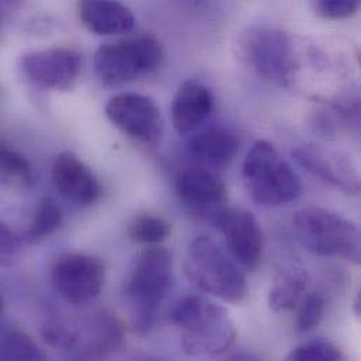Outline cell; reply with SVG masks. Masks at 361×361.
<instances>
[{
  "label": "cell",
  "instance_id": "cell-4",
  "mask_svg": "<svg viewBox=\"0 0 361 361\" xmlns=\"http://www.w3.org/2000/svg\"><path fill=\"white\" fill-rule=\"evenodd\" d=\"M293 226L311 253L361 266V228L352 219L326 208L308 207L295 214Z\"/></svg>",
  "mask_w": 361,
  "mask_h": 361
},
{
  "label": "cell",
  "instance_id": "cell-2",
  "mask_svg": "<svg viewBox=\"0 0 361 361\" xmlns=\"http://www.w3.org/2000/svg\"><path fill=\"white\" fill-rule=\"evenodd\" d=\"M44 341L54 349L80 360L102 359L116 352L124 339L121 321L109 311L79 319H49L42 328Z\"/></svg>",
  "mask_w": 361,
  "mask_h": 361
},
{
  "label": "cell",
  "instance_id": "cell-6",
  "mask_svg": "<svg viewBox=\"0 0 361 361\" xmlns=\"http://www.w3.org/2000/svg\"><path fill=\"white\" fill-rule=\"evenodd\" d=\"M300 48L287 32L273 28H252L240 35V61L263 80L293 87L300 63Z\"/></svg>",
  "mask_w": 361,
  "mask_h": 361
},
{
  "label": "cell",
  "instance_id": "cell-1",
  "mask_svg": "<svg viewBox=\"0 0 361 361\" xmlns=\"http://www.w3.org/2000/svg\"><path fill=\"white\" fill-rule=\"evenodd\" d=\"M172 321L181 329L184 353L194 359H214L236 341V328L228 311L200 295L180 298L172 308Z\"/></svg>",
  "mask_w": 361,
  "mask_h": 361
},
{
  "label": "cell",
  "instance_id": "cell-22",
  "mask_svg": "<svg viewBox=\"0 0 361 361\" xmlns=\"http://www.w3.org/2000/svg\"><path fill=\"white\" fill-rule=\"evenodd\" d=\"M3 360H44V353L38 349L35 342L18 329H7L1 334Z\"/></svg>",
  "mask_w": 361,
  "mask_h": 361
},
{
  "label": "cell",
  "instance_id": "cell-23",
  "mask_svg": "<svg viewBox=\"0 0 361 361\" xmlns=\"http://www.w3.org/2000/svg\"><path fill=\"white\" fill-rule=\"evenodd\" d=\"M1 179L4 183L16 187H28L32 180V169L28 161L7 147L1 148Z\"/></svg>",
  "mask_w": 361,
  "mask_h": 361
},
{
  "label": "cell",
  "instance_id": "cell-17",
  "mask_svg": "<svg viewBox=\"0 0 361 361\" xmlns=\"http://www.w3.org/2000/svg\"><path fill=\"white\" fill-rule=\"evenodd\" d=\"M78 14L83 25L99 35L127 34L135 25L133 11L118 0H79Z\"/></svg>",
  "mask_w": 361,
  "mask_h": 361
},
{
  "label": "cell",
  "instance_id": "cell-24",
  "mask_svg": "<svg viewBox=\"0 0 361 361\" xmlns=\"http://www.w3.org/2000/svg\"><path fill=\"white\" fill-rule=\"evenodd\" d=\"M287 359L297 361H335L343 360L345 356L341 349L332 342L324 339H314L293 349Z\"/></svg>",
  "mask_w": 361,
  "mask_h": 361
},
{
  "label": "cell",
  "instance_id": "cell-16",
  "mask_svg": "<svg viewBox=\"0 0 361 361\" xmlns=\"http://www.w3.org/2000/svg\"><path fill=\"white\" fill-rule=\"evenodd\" d=\"M239 148L236 135L222 127H209L192 134L185 144V154L195 166L212 172L226 169Z\"/></svg>",
  "mask_w": 361,
  "mask_h": 361
},
{
  "label": "cell",
  "instance_id": "cell-8",
  "mask_svg": "<svg viewBox=\"0 0 361 361\" xmlns=\"http://www.w3.org/2000/svg\"><path fill=\"white\" fill-rule=\"evenodd\" d=\"M173 273V257L158 245L142 252L127 284V294L134 307V326L148 331L155 321L157 310L166 297Z\"/></svg>",
  "mask_w": 361,
  "mask_h": 361
},
{
  "label": "cell",
  "instance_id": "cell-15",
  "mask_svg": "<svg viewBox=\"0 0 361 361\" xmlns=\"http://www.w3.org/2000/svg\"><path fill=\"white\" fill-rule=\"evenodd\" d=\"M52 180L56 190L78 205H92L102 195L96 175L75 154H59L52 165Z\"/></svg>",
  "mask_w": 361,
  "mask_h": 361
},
{
  "label": "cell",
  "instance_id": "cell-28",
  "mask_svg": "<svg viewBox=\"0 0 361 361\" xmlns=\"http://www.w3.org/2000/svg\"><path fill=\"white\" fill-rule=\"evenodd\" d=\"M353 311H355L356 318L360 321L361 324V284L360 287H359V291H357V294H356L355 302H353Z\"/></svg>",
  "mask_w": 361,
  "mask_h": 361
},
{
  "label": "cell",
  "instance_id": "cell-3",
  "mask_svg": "<svg viewBox=\"0 0 361 361\" xmlns=\"http://www.w3.org/2000/svg\"><path fill=\"white\" fill-rule=\"evenodd\" d=\"M224 247L202 235L188 245L184 269L187 277L204 293L229 304H240L249 294L245 274Z\"/></svg>",
  "mask_w": 361,
  "mask_h": 361
},
{
  "label": "cell",
  "instance_id": "cell-14",
  "mask_svg": "<svg viewBox=\"0 0 361 361\" xmlns=\"http://www.w3.org/2000/svg\"><path fill=\"white\" fill-rule=\"evenodd\" d=\"M176 192L190 212L212 222L226 208L225 184L215 172L201 166L181 171L176 178Z\"/></svg>",
  "mask_w": 361,
  "mask_h": 361
},
{
  "label": "cell",
  "instance_id": "cell-18",
  "mask_svg": "<svg viewBox=\"0 0 361 361\" xmlns=\"http://www.w3.org/2000/svg\"><path fill=\"white\" fill-rule=\"evenodd\" d=\"M214 94L202 83L187 80L178 90L172 104V121L179 134L195 131L212 113Z\"/></svg>",
  "mask_w": 361,
  "mask_h": 361
},
{
  "label": "cell",
  "instance_id": "cell-7",
  "mask_svg": "<svg viewBox=\"0 0 361 361\" xmlns=\"http://www.w3.org/2000/svg\"><path fill=\"white\" fill-rule=\"evenodd\" d=\"M164 45L148 34L103 44L94 54V71L106 86H121L155 72L164 61Z\"/></svg>",
  "mask_w": 361,
  "mask_h": 361
},
{
  "label": "cell",
  "instance_id": "cell-20",
  "mask_svg": "<svg viewBox=\"0 0 361 361\" xmlns=\"http://www.w3.org/2000/svg\"><path fill=\"white\" fill-rule=\"evenodd\" d=\"M62 224V211L51 197H44L35 207L28 228L25 231V240L30 243L41 242L52 235Z\"/></svg>",
  "mask_w": 361,
  "mask_h": 361
},
{
  "label": "cell",
  "instance_id": "cell-29",
  "mask_svg": "<svg viewBox=\"0 0 361 361\" xmlns=\"http://www.w3.org/2000/svg\"><path fill=\"white\" fill-rule=\"evenodd\" d=\"M1 3H3L4 8H14L18 6L20 0H1Z\"/></svg>",
  "mask_w": 361,
  "mask_h": 361
},
{
  "label": "cell",
  "instance_id": "cell-19",
  "mask_svg": "<svg viewBox=\"0 0 361 361\" xmlns=\"http://www.w3.org/2000/svg\"><path fill=\"white\" fill-rule=\"evenodd\" d=\"M308 287V274L302 269L280 273L269 293V307L274 312H287L297 307Z\"/></svg>",
  "mask_w": 361,
  "mask_h": 361
},
{
  "label": "cell",
  "instance_id": "cell-21",
  "mask_svg": "<svg viewBox=\"0 0 361 361\" xmlns=\"http://www.w3.org/2000/svg\"><path fill=\"white\" fill-rule=\"evenodd\" d=\"M171 224L154 214H141L128 226V236L134 243L157 246L171 236Z\"/></svg>",
  "mask_w": 361,
  "mask_h": 361
},
{
  "label": "cell",
  "instance_id": "cell-26",
  "mask_svg": "<svg viewBox=\"0 0 361 361\" xmlns=\"http://www.w3.org/2000/svg\"><path fill=\"white\" fill-rule=\"evenodd\" d=\"M314 11L324 20H343L355 16L361 0H314Z\"/></svg>",
  "mask_w": 361,
  "mask_h": 361
},
{
  "label": "cell",
  "instance_id": "cell-25",
  "mask_svg": "<svg viewBox=\"0 0 361 361\" xmlns=\"http://www.w3.org/2000/svg\"><path fill=\"white\" fill-rule=\"evenodd\" d=\"M325 305V298L321 294H308L298 307L297 329L301 334H308L317 329L324 318Z\"/></svg>",
  "mask_w": 361,
  "mask_h": 361
},
{
  "label": "cell",
  "instance_id": "cell-12",
  "mask_svg": "<svg viewBox=\"0 0 361 361\" xmlns=\"http://www.w3.org/2000/svg\"><path fill=\"white\" fill-rule=\"evenodd\" d=\"M224 235L232 257L247 271L256 270L263 259L264 238L256 216L243 208H225L214 221Z\"/></svg>",
  "mask_w": 361,
  "mask_h": 361
},
{
  "label": "cell",
  "instance_id": "cell-5",
  "mask_svg": "<svg viewBox=\"0 0 361 361\" xmlns=\"http://www.w3.org/2000/svg\"><path fill=\"white\" fill-rule=\"evenodd\" d=\"M242 176L252 200L266 207L288 204L302 191V184L293 166L273 144L263 140L255 142L247 152Z\"/></svg>",
  "mask_w": 361,
  "mask_h": 361
},
{
  "label": "cell",
  "instance_id": "cell-11",
  "mask_svg": "<svg viewBox=\"0 0 361 361\" xmlns=\"http://www.w3.org/2000/svg\"><path fill=\"white\" fill-rule=\"evenodd\" d=\"M21 69L27 79L39 89L69 90L80 76L82 56L65 47L32 51L23 56Z\"/></svg>",
  "mask_w": 361,
  "mask_h": 361
},
{
  "label": "cell",
  "instance_id": "cell-27",
  "mask_svg": "<svg viewBox=\"0 0 361 361\" xmlns=\"http://www.w3.org/2000/svg\"><path fill=\"white\" fill-rule=\"evenodd\" d=\"M0 242H1V255L3 257H7V256H11L17 247H18V238L4 225L1 224V228H0Z\"/></svg>",
  "mask_w": 361,
  "mask_h": 361
},
{
  "label": "cell",
  "instance_id": "cell-9",
  "mask_svg": "<svg viewBox=\"0 0 361 361\" xmlns=\"http://www.w3.org/2000/svg\"><path fill=\"white\" fill-rule=\"evenodd\" d=\"M106 116L126 135L144 144H155L164 134L161 109L144 94L121 93L111 97L106 106Z\"/></svg>",
  "mask_w": 361,
  "mask_h": 361
},
{
  "label": "cell",
  "instance_id": "cell-10",
  "mask_svg": "<svg viewBox=\"0 0 361 361\" xmlns=\"http://www.w3.org/2000/svg\"><path fill=\"white\" fill-rule=\"evenodd\" d=\"M104 264L97 257L82 253L62 256L51 269L55 290L73 304L94 300L104 286Z\"/></svg>",
  "mask_w": 361,
  "mask_h": 361
},
{
  "label": "cell",
  "instance_id": "cell-13",
  "mask_svg": "<svg viewBox=\"0 0 361 361\" xmlns=\"http://www.w3.org/2000/svg\"><path fill=\"white\" fill-rule=\"evenodd\" d=\"M300 166L348 195H361V173L357 165L343 152L318 145H307L294 152Z\"/></svg>",
  "mask_w": 361,
  "mask_h": 361
}]
</instances>
